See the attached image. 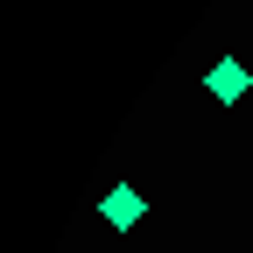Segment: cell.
<instances>
[{"label":"cell","mask_w":253,"mask_h":253,"mask_svg":"<svg viewBox=\"0 0 253 253\" xmlns=\"http://www.w3.org/2000/svg\"><path fill=\"white\" fill-rule=\"evenodd\" d=\"M204 91H211V99H218V106H239V99H246V91H253V71H246V63H239V56H218V63H211V71H204Z\"/></svg>","instance_id":"6da1fadb"},{"label":"cell","mask_w":253,"mask_h":253,"mask_svg":"<svg viewBox=\"0 0 253 253\" xmlns=\"http://www.w3.org/2000/svg\"><path fill=\"white\" fill-rule=\"evenodd\" d=\"M99 211H106V225H120V232H126V225H134V218L148 211V197H141V190H126V183H120V190H106V204H99Z\"/></svg>","instance_id":"7a4b0ae2"}]
</instances>
